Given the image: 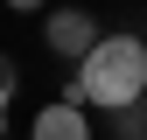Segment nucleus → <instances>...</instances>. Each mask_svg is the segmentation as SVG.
Returning a JSON list of instances; mask_svg holds the SVG:
<instances>
[{"mask_svg": "<svg viewBox=\"0 0 147 140\" xmlns=\"http://www.w3.org/2000/svg\"><path fill=\"white\" fill-rule=\"evenodd\" d=\"M147 98V42L140 35H98V49L70 77V105H98V112H133Z\"/></svg>", "mask_w": 147, "mask_h": 140, "instance_id": "obj_1", "label": "nucleus"}, {"mask_svg": "<svg viewBox=\"0 0 147 140\" xmlns=\"http://www.w3.org/2000/svg\"><path fill=\"white\" fill-rule=\"evenodd\" d=\"M42 42H49V56H70V63H84L91 49H98V21H91L84 7H56L42 21Z\"/></svg>", "mask_w": 147, "mask_h": 140, "instance_id": "obj_2", "label": "nucleus"}, {"mask_svg": "<svg viewBox=\"0 0 147 140\" xmlns=\"http://www.w3.org/2000/svg\"><path fill=\"white\" fill-rule=\"evenodd\" d=\"M28 140H91V119H84V105H70V98H49L42 112H35Z\"/></svg>", "mask_w": 147, "mask_h": 140, "instance_id": "obj_3", "label": "nucleus"}, {"mask_svg": "<svg viewBox=\"0 0 147 140\" xmlns=\"http://www.w3.org/2000/svg\"><path fill=\"white\" fill-rule=\"evenodd\" d=\"M14 84H21V70H14V56H0V98H14Z\"/></svg>", "mask_w": 147, "mask_h": 140, "instance_id": "obj_4", "label": "nucleus"}, {"mask_svg": "<svg viewBox=\"0 0 147 140\" xmlns=\"http://www.w3.org/2000/svg\"><path fill=\"white\" fill-rule=\"evenodd\" d=\"M7 7H14V14H42L49 0H7Z\"/></svg>", "mask_w": 147, "mask_h": 140, "instance_id": "obj_5", "label": "nucleus"}, {"mask_svg": "<svg viewBox=\"0 0 147 140\" xmlns=\"http://www.w3.org/2000/svg\"><path fill=\"white\" fill-rule=\"evenodd\" d=\"M0 133H7V98H0Z\"/></svg>", "mask_w": 147, "mask_h": 140, "instance_id": "obj_6", "label": "nucleus"}, {"mask_svg": "<svg viewBox=\"0 0 147 140\" xmlns=\"http://www.w3.org/2000/svg\"><path fill=\"white\" fill-rule=\"evenodd\" d=\"M0 140H7V133H0Z\"/></svg>", "mask_w": 147, "mask_h": 140, "instance_id": "obj_7", "label": "nucleus"}]
</instances>
